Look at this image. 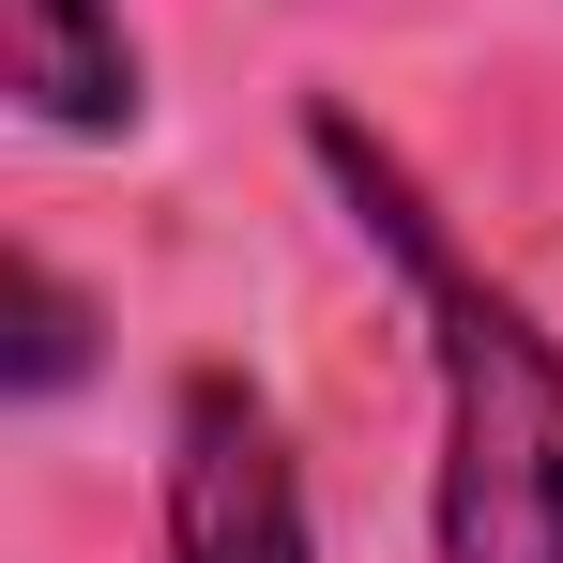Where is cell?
<instances>
[{"instance_id": "cell-1", "label": "cell", "mask_w": 563, "mask_h": 563, "mask_svg": "<svg viewBox=\"0 0 563 563\" xmlns=\"http://www.w3.org/2000/svg\"><path fill=\"white\" fill-rule=\"evenodd\" d=\"M305 168L427 335V563H563V335L351 92H305Z\"/></svg>"}, {"instance_id": "cell-4", "label": "cell", "mask_w": 563, "mask_h": 563, "mask_svg": "<svg viewBox=\"0 0 563 563\" xmlns=\"http://www.w3.org/2000/svg\"><path fill=\"white\" fill-rule=\"evenodd\" d=\"M92 366H107V305L15 229V260H0V396H15V411H62Z\"/></svg>"}, {"instance_id": "cell-2", "label": "cell", "mask_w": 563, "mask_h": 563, "mask_svg": "<svg viewBox=\"0 0 563 563\" xmlns=\"http://www.w3.org/2000/svg\"><path fill=\"white\" fill-rule=\"evenodd\" d=\"M153 549L168 563H320L275 380L213 366V351L168 380V411H153Z\"/></svg>"}, {"instance_id": "cell-3", "label": "cell", "mask_w": 563, "mask_h": 563, "mask_svg": "<svg viewBox=\"0 0 563 563\" xmlns=\"http://www.w3.org/2000/svg\"><path fill=\"white\" fill-rule=\"evenodd\" d=\"M0 107L62 153L153 137V46L122 0H0Z\"/></svg>"}]
</instances>
